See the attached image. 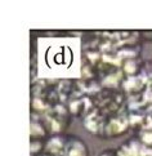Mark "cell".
<instances>
[{"label": "cell", "instance_id": "6da1fadb", "mask_svg": "<svg viewBox=\"0 0 152 156\" xmlns=\"http://www.w3.org/2000/svg\"><path fill=\"white\" fill-rule=\"evenodd\" d=\"M40 119L50 136L65 134L66 129L70 126L71 112L66 103H58L52 106L45 114L40 116Z\"/></svg>", "mask_w": 152, "mask_h": 156}, {"label": "cell", "instance_id": "7a4b0ae2", "mask_svg": "<svg viewBox=\"0 0 152 156\" xmlns=\"http://www.w3.org/2000/svg\"><path fill=\"white\" fill-rule=\"evenodd\" d=\"M93 98L94 107L106 115H112L121 111L126 105V94L122 89L102 88Z\"/></svg>", "mask_w": 152, "mask_h": 156}, {"label": "cell", "instance_id": "3957f363", "mask_svg": "<svg viewBox=\"0 0 152 156\" xmlns=\"http://www.w3.org/2000/svg\"><path fill=\"white\" fill-rule=\"evenodd\" d=\"M130 120H129V112L126 107L116 114L108 115L104 129V138H115L130 129Z\"/></svg>", "mask_w": 152, "mask_h": 156}, {"label": "cell", "instance_id": "277c9868", "mask_svg": "<svg viewBox=\"0 0 152 156\" xmlns=\"http://www.w3.org/2000/svg\"><path fill=\"white\" fill-rule=\"evenodd\" d=\"M108 115L101 112L98 108H93L85 118H84V126L87 128L94 136L103 137L104 138V129H106V122Z\"/></svg>", "mask_w": 152, "mask_h": 156}, {"label": "cell", "instance_id": "5b68a950", "mask_svg": "<svg viewBox=\"0 0 152 156\" xmlns=\"http://www.w3.org/2000/svg\"><path fill=\"white\" fill-rule=\"evenodd\" d=\"M67 106H69L70 112H71L72 116L84 119L94 108V102H93L92 97L80 96V97H76L74 99H71V101L67 103Z\"/></svg>", "mask_w": 152, "mask_h": 156}, {"label": "cell", "instance_id": "8992f818", "mask_svg": "<svg viewBox=\"0 0 152 156\" xmlns=\"http://www.w3.org/2000/svg\"><path fill=\"white\" fill-rule=\"evenodd\" d=\"M63 156H90L89 148L80 137L67 136V144Z\"/></svg>", "mask_w": 152, "mask_h": 156}, {"label": "cell", "instance_id": "52a82bcc", "mask_svg": "<svg viewBox=\"0 0 152 156\" xmlns=\"http://www.w3.org/2000/svg\"><path fill=\"white\" fill-rule=\"evenodd\" d=\"M140 36H142L144 40L152 41V31H140Z\"/></svg>", "mask_w": 152, "mask_h": 156}, {"label": "cell", "instance_id": "ba28073f", "mask_svg": "<svg viewBox=\"0 0 152 156\" xmlns=\"http://www.w3.org/2000/svg\"><path fill=\"white\" fill-rule=\"evenodd\" d=\"M98 156H116V150H104V151Z\"/></svg>", "mask_w": 152, "mask_h": 156}]
</instances>
